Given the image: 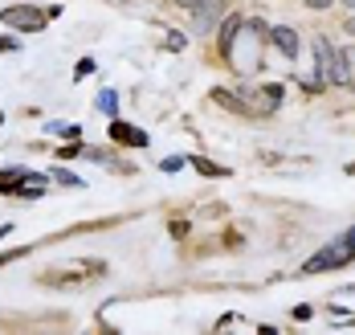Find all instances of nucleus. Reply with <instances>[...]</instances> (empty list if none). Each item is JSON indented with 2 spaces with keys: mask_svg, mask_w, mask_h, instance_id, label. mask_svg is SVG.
Listing matches in <instances>:
<instances>
[{
  "mask_svg": "<svg viewBox=\"0 0 355 335\" xmlns=\"http://www.w3.org/2000/svg\"><path fill=\"white\" fill-rule=\"evenodd\" d=\"M82 160H94V164H107L110 155L103 148H82Z\"/></svg>",
  "mask_w": 355,
  "mask_h": 335,
  "instance_id": "17",
  "label": "nucleus"
},
{
  "mask_svg": "<svg viewBox=\"0 0 355 335\" xmlns=\"http://www.w3.org/2000/svg\"><path fill=\"white\" fill-rule=\"evenodd\" d=\"M172 237H188V221H184V217L172 221Z\"/></svg>",
  "mask_w": 355,
  "mask_h": 335,
  "instance_id": "23",
  "label": "nucleus"
},
{
  "mask_svg": "<svg viewBox=\"0 0 355 335\" xmlns=\"http://www.w3.org/2000/svg\"><path fill=\"white\" fill-rule=\"evenodd\" d=\"M90 74H94V58H82L78 70H73V78H90Z\"/></svg>",
  "mask_w": 355,
  "mask_h": 335,
  "instance_id": "18",
  "label": "nucleus"
},
{
  "mask_svg": "<svg viewBox=\"0 0 355 335\" xmlns=\"http://www.w3.org/2000/svg\"><path fill=\"white\" fill-rule=\"evenodd\" d=\"M8 233H12V221H4V225H0V241H4Z\"/></svg>",
  "mask_w": 355,
  "mask_h": 335,
  "instance_id": "27",
  "label": "nucleus"
},
{
  "mask_svg": "<svg viewBox=\"0 0 355 335\" xmlns=\"http://www.w3.org/2000/svg\"><path fill=\"white\" fill-rule=\"evenodd\" d=\"M0 25L12 33H41L49 25V17L37 4H8V8H0Z\"/></svg>",
  "mask_w": 355,
  "mask_h": 335,
  "instance_id": "1",
  "label": "nucleus"
},
{
  "mask_svg": "<svg viewBox=\"0 0 355 335\" xmlns=\"http://www.w3.org/2000/svg\"><path fill=\"white\" fill-rule=\"evenodd\" d=\"M188 164L200 172V176H213V180H220V176H229V168H220V164H213V160H205V155H188Z\"/></svg>",
  "mask_w": 355,
  "mask_h": 335,
  "instance_id": "12",
  "label": "nucleus"
},
{
  "mask_svg": "<svg viewBox=\"0 0 355 335\" xmlns=\"http://www.w3.org/2000/svg\"><path fill=\"white\" fill-rule=\"evenodd\" d=\"M49 180H53V184H66V188H86V180H82V176H73L66 164H58V168L49 172Z\"/></svg>",
  "mask_w": 355,
  "mask_h": 335,
  "instance_id": "14",
  "label": "nucleus"
},
{
  "mask_svg": "<svg viewBox=\"0 0 355 335\" xmlns=\"http://www.w3.org/2000/svg\"><path fill=\"white\" fill-rule=\"evenodd\" d=\"M110 135L119 139V144H135V148H147V135L135 131V127H127V123H119V114L110 119Z\"/></svg>",
  "mask_w": 355,
  "mask_h": 335,
  "instance_id": "9",
  "label": "nucleus"
},
{
  "mask_svg": "<svg viewBox=\"0 0 355 335\" xmlns=\"http://www.w3.org/2000/svg\"><path fill=\"white\" fill-rule=\"evenodd\" d=\"M188 160H159V172H180Z\"/></svg>",
  "mask_w": 355,
  "mask_h": 335,
  "instance_id": "20",
  "label": "nucleus"
},
{
  "mask_svg": "<svg viewBox=\"0 0 355 335\" xmlns=\"http://www.w3.org/2000/svg\"><path fill=\"white\" fill-rule=\"evenodd\" d=\"M327 82H331V86H339V90H352V86H355V58H352V49H335Z\"/></svg>",
  "mask_w": 355,
  "mask_h": 335,
  "instance_id": "3",
  "label": "nucleus"
},
{
  "mask_svg": "<svg viewBox=\"0 0 355 335\" xmlns=\"http://www.w3.org/2000/svg\"><path fill=\"white\" fill-rule=\"evenodd\" d=\"M45 192H49V176H41V172H29L25 184L17 188V196H25V200H37V196H45Z\"/></svg>",
  "mask_w": 355,
  "mask_h": 335,
  "instance_id": "10",
  "label": "nucleus"
},
{
  "mask_svg": "<svg viewBox=\"0 0 355 335\" xmlns=\"http://www.w3.org/2000/svg\"><path fill=\"white\" fill-rule=\"evenodd\" d=\"M347 172H352V176H355V164H347Z\"/></svg>",
  "mask_w": 355,
  "mask_h": 335,
  "instance_id": "30",
  "label": "nucleus"
},
{
  "mask_svg": "<svg viewBox=\"0 0 355 335\" xmlns=\"http://www.w3.org/2000/svg\"><path fill=\"white\" fill-rule=\"evenodd\" d=\"M241 25H245V21H241L237 12H229V17L220 21V53H225V58L233 53V41H237V33H241Z\"/></svg>",
  "mask_w": 355,
  "mask_h": 335,
  "instance_id": "8",
  "label": "nucleus"
},
{
  "mask_svg": "<svg viewBox=\"0 0 355 335\" xmlns=\"http://www.w3.org/2000/svg\"><path fill=\"white\" fill-rule=\"evenodd\" d=\"M94 111H103L107 119L119 114V90H98V98H94Z\"/></svg>",
  "mask_w": 355,
  "mask_h": 335,
  "instance_id": "13",
  "label": "nucleus"
},
{
  "mask_svg": "<svg viewBox=\"0 0 355 335\" xmlns=\"http://www.w3.org/2000/svg\"><path fill=\"white\" fill-rule=\"evenodd\" d=\"M58 155H62V160H78V155H82V148L73 144V148H62V151H58Z\"/></svg>",
  "mask_w": 355,
  "mask_h": 335,
  "instance_id": "24",
  "label": "nucleus"
},
{
  "mask_svg": "<svg viewBox=\"0 0 355 335\" xmlns=\"http://www.w3.org/2000/svg\"><path fill=\"white\" fill-rule=\"evenodd\" d=\"M352 58H355V49H352Z\"/></svg>",
  "mask_w": 355,
  "mask_h": 335,
  "instance_id": "32",
  "label": "nucleus"
},
{
  "mask_svg": "<svg viewBox=\"0 0 355 335\" xmlns=\"http://www.w3.org/2000/svg\"><path fill=\"white\" fill-rule=\"evenodd\" d=\"M343 29H347V33H355V17H352V21H347V25H343Z\"/></svg>",
  "mask_w": 355,
  "mask_h": 335,
  "instance_id": "29",
  "label": "nucleus"
},
{
  "mask_svg": "<svg viewBox=\"0 0 355 335\" xmlns=\"http://www.w3.org/2000/svg\"><path fill=\"white\" fill-rule=\"evenodd\" d=\"M0 127H4V111H0Z\"/></svg>",
  "mask_w": 355,
  "mask_h": 335,
  "instance_id": "31",
  "label": "nucleus"
},
{
  "mask_svg": "<svg viewBox=\"0 0 355 335\" xmlns=\"http://www.w3.org/2000/svg\"><path fill=\"white\" fill-rule=\"evenodd\" d=\"M172 4H176V8H188V12H192V8H200L205 0H172Z\"/></svg>",
  "mask_w": 355,
  "mask_h": 335,
  "instance_id": "25",
  "label": "nucleus"
},
{
  "mask_svg": "<svg viewBox=\"0 0 355 335\" xmlns=\"http://www.w3.org/2000/svg\"><path fill=\"white\" fill-rule=\"evenodd\" d=\"M184 45H188V37H184V33H176V29H172V33L164 37V49H168V53H180Z\"/></svg>",
  "mask_w": 355,
  "mask_h": 335,
  "instance_id": "16",
  "label": "nucleus"
},
{
  "mask_svg": "<svg viewBox=\"0 0 355 335\" xmlns=\"http://www.w3.org/2000/svg\"><path fill=\"white\" fill-rule=\"evenodd\" d=\"M270 41H274V49H278L282 58H290V62L298 58V45H302V41L294 33V25H270Z\"/></svg>",
  "mask_w": 355,
  "mask_h": 335,
  "instance_id": "5",
  "label": "nucleus"
},
{
  "mask_svg": "<svg viewBox=\"0 0 355 335\" xmlns=\"http://www.w3.org/2000/svg\"><path fill=\"white\" fill-rule=\"evenodd\" d=\"M311 45H315V66H319V74H315V78H319V86H327V74H331V58H335V45L322 37V33L311 41Z\"/></svg>",
  "mask_w": 355,
  "mask_h": 335,
  "instance_id": "7",
  "label": "nucleus"
},
{
  "mask_svg": "<svg viewBox=\"0 0 355 335\" xmlns=\"http://www.w3.org/2000/svg\"><path fill=\"white\" fill-rule=\"evenodd\" d=\"M17 49H21L17 37H0V53H17Z\"/></svg>",
  "mask_w": 355,
  "mask_h": 335,
  "instance_id": "22",
  "label": "nucleus"
},
{
  "mask_svg": "<svg viewBox=\"0 0 355 335\" xmlns=\"http://www.w3.org/2000/svg\"><path fill=\"white\" fill-rule=\"evenodd\" d=\"M25 176H29V168H0V192L17 196V188L25 184Z\"/></svg>",
  "mask_w": 355,
  "mask_h": 335,
  "instance_id": "11",
  "label": "nucleus"
},
{
  "mask_svg": "<svg viewBox=\"0 0 355 335\" xmlns=\"http://www.w3.org/2000/svg\"><path fill=\"white\" fill-rule=\"evenodd\" d=\"M213 103H220V107H229V111H237V114H253L257 111L241 90H225V86H216L213 90Z\"/></svg>",
  "mask_w": 355,
  "mask_h": 335,
  "instance_id": "6",
  "label": "nucleus"
},
{
  "mask_svg": "<svg viewBox=\"0 0 355 335\" xmlns=\"http://www.w3.org/2000/svg\"><path fill=\"white\" fill-rule=\"evenodd\" d=\"M343 241L352 246V254H355V225H352V229H347V233H343Z\"/></svg>",
  "mask_w": 355,
  "mask_h": 335,
  "instance_id": "26",
  "label": "nucleus"
},
{
  "mask_svg": "<svg viewBox=\"0 0 355 335\" xmlns=\"http://www.w3.org/2000/svg\"><path fill=\"white\" fill-rule=\"evenodd\" d=\"M220 12H225V4H220V0H205L200 8H192V25H196V37L213 33L216 21H220Z\"/></svg>",
  "mask_w": 355,
  "mask_h": 335,
  "instance_id": "4",
  "label": "nucleus"
},
{
  "mask_svg": "<svg viewBox=\"0 0 355 335\" xmlns=\"http://www.w3.org/2000/svg\"><path fill=\"white\" fill-rule=\"evenodd\" d=\"M355 254H352V246L339 237V241H331L327 250H319L315 258H306L302 261V274H322V270H339V266H347Z\"/></svg>",
  "mask_w": 355,
  "mask_h": 335,
  "instance_id": "2",
  "label": "nucleus"
},
{
  "mask_svg": "<svg viewBox=\"0 0 355 335\" xmlns=\"http://www.w3.org/2000/svg\"><path fill=\"white\" fill-rule=\"evenodd\" d=\"M339 4H343V8H352V12H355V0H339Z\"/></svg>",
  "mask_w": 355,
  "mask_h": 335,
  "instance_id": "28",
  "label": "nucleus"
},
{
  "mask_svg": "<svg viewBox=\"0 0 355 335\" xmlns=\"http://www.w3.org/2000/svg\"><path fill=\"white\" fill-rule=\"evenodd\" d=\"M311 315H315V307H306V302H298V307H294V319H298V323H306Z\"/></svg>",
  "mask_w": 355,
  "mask_h": 335,
  "instance_id": "19",
  "label": "nucleus"
},
{
  "mask_svg": "<svg viewBox=\"0 0 355 335\" xmlns=\"http://www.w3.org/2000/svg\"><path fill=\"white\" fill-rule=\"evenodd\" d=\"M302 4H306V8H311V12H327V8H331V4H335V0H302Z\"/></svg>",
  "mask_w": 355,
  "mask_h": 335,
  "instance_id": "21",
  "label": "nucleus"
},
{
  "mask_svg": "<svg viewBox=\"0 0 355 335\" xmlns=\"http://www.w3.org/2000/svg\"><path fill=\"white\" fill-rule=\"evenodd\" d=\"M49 131H53V135H62V139H78V135H82V127H78V123H49Z\"/></svg>",
  "mask_w": 355,
  "mask_h": 335,
  "instance_id": "15",
  "label": "nucleus"
}]
</instances>
